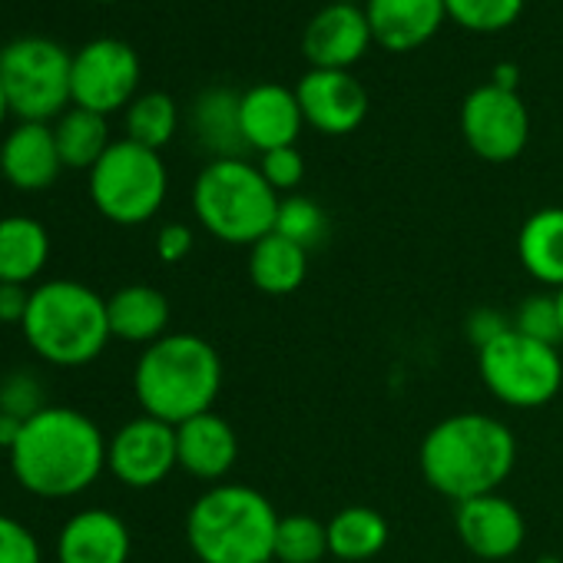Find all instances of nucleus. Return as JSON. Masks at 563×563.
Wrapping results in <instances>:
<instances>
[{
	"mask_svg": "<svg viewBox=\"0 0 563 563\" xmlns=\"http://www.w3.org/2000/svg\"><path fill=\"white\" fill-rule=\"evenodd\" d=\"M31 292L27 286H14V282H0V325H24L27 309H31Z\"/></svg>",
	"mask_w": 563,
	"mask_h": 563,
	"instance_id": "obj_37",
	"label": "nucleus"
},
{
	"mask_svg": "<svg viewBox=\"0 0 563 563\" xmlns=\"http://www.w3.org/2000/svg\"><path fill=\"white\" fill-rule=\"evenodd\" d=\"M268 563H275V560H268Z\"/></svg>",
	"mask_w": 563,
	"mask_h": 563,
	"instance_id": "obj_45",
	"label": "nucleus"
},
{
	"mask_svg": "<svg viewBox=\"0 0 563 563\" xmlns=\"http://www.w3.org/2000/svg\"><path fill=\"white\" fill-rule=\"evenodd\" d=\"M100 4H117V0H100Z\"/></svg>",
	"mask_w": 563,
	"mask_h": 563,
	"instance_id": "obj_44",
	"label": "nucleus"
},
{
	"mask_svg": "<svg viewBox=\"0 0 563 563\" xmlns=\"http://www.w3.org/2000/svg\"><path fill=\"white\" fill-rule=\"evenodd\" d=\"M239 100H242L239 90L209 87L199 93L192 107L196 140L212 153V159H235L249 150L242 136V123H239Z\"/></svg>",
	"mask_w": 563,
	"mask_h": 563,
	"instance_id": "obj_24",
	"label": "nucleus"
},
{
	"mask_svg": "<svg viewBox=\"0 0 563 563\" xmlns=\"http://www.w3.org/2000/svg\"><path fill=\"white\" fill-rule=\"evenodd\" d=\"M517 258L540 286L563 289V209L547 206L523 219L517 235Z\"/></svg>",
	"mask_w": 563,
	"mask_h": 563,
	"instance_id": "obj_22",
	"label": "nucleus"
},
{
	"mask_svg": "<svg viewBox=\"0 0 563 563\" xmlns=\"http://www.w3.org/2000/svg\"><path fill=\"white\" fill-rule=\"evenodd\" d=\"M507 329H510V322H507L500 312H494V309H477V312H471V319H467V339H471L474 349H484L487 342H494V339L504 335Z\"/></svg>",
	"mask_w": 563,
	"mask_h": 563,
	"instance_id": "obj_38",
	"label": "nucleus"
},
{
	"mask_svg": "<svg viewBox=\"0 0 563 563\" xmlns=\"http://www.w3.org/2000/svg\"><path fill=\"white\" fill-rule=\"evenodd\" d=\"M192 229L189 225H183V222H166L163 229H159V235H156V255L163 258V262H169V265H176V262H183L189 252H192Z\"/></svg>",
	"mask_w": 563,
	"mask_h": 563,
	"instance_id": "obj_36",
	"label": "nucleus"
},
{
	"mask_svg": "<svg viewBox=\"0 0 563 563\" xmlns=\"http://www.w3.org/2000/svg\"><path fill=\"white\" fill-rule=\"evenodd\" d=\"M110 332L130 345H153L169 335V299L153 286H123L107 299Z\"/></svg>",
	"mask_w": 563,
	"mask_h": 563,
	"instance_id": "obj_21",
	"label": "nucleus"
},
{
	"mask_svg": "<svg viewBox=\"0 0 563 563\" xmlns=\"http://www.w3.org/2000/svg\"><path fill=\"white\" fill-rule=\"evenodd\" d=\"M461 133L474 156L487 163H510L527 150L530 110L517 90L481 84L461 103Z\"/></svg>",
	"mask_w": 563,
	"mask_h": 563,
	"instance_id": "obj_11",
	"label": "nucleus"
},
{
	"mask_svg": "<svg viewBox=\"0 0 563 563\" xmlns=\"http://www.w3.org/2000/svg\"><path fill=\"white\" fill-rule=\"evenodd\" d=\"M130 550V527L103 507L74 514L57 537V563H126Z\"/></svg>",
	"mask_w": 563,
	"mask_h": 563,
	"instance_id": "obj_19",
	"label": "nucleus"
},
{
	"mask_svg": "<svg viewBox=\"0 0 563 563\" xmlns=\"http://www.w3.org/2000/svg\"><path fill=\"white\" fill-rule=\"evenodd\" d=\"M64 169L51 123H18L0 143V176L21 192H41Z\"/></svg>",
	"mask_w": 563,
	"mask_h": 563,
	"instance_id": "obj_17",
	"label": "nucleus"
},
{
	"mask_svg": "<svg viewBox=\"0 0 563 563\" xmlns=\"http://www.w3.org/2000/svg\"><path fill=\"white\" fill-rule=\"evenodd\" d=\"M47 408L44 385L31 372H14L0 382V415H11L18 421H31Z\"/></svg>",
	"mask_w": 563,
	"mask_h": 563,
	"instance_id": "obj_33",
	"label": "nucleus"
},
{
	"mask_svg": "<svg viewBox=\"0 0 563 563\" xmlns=\"http://www.w3.org/2000/svg\"><path fill=\"white\" fill-rule=\"evenodd\" d=\"M74 54L41 34L18 37L0 51V84H4L11 113L21 123L60 120L70 107Z\"/></svg>",
	"mask_w": 563,
	"mask_h": 563,
	"instance_id": "obj_7",
	"label": "nucleus"
},
{
	"mask_svg": "<svg viewBox=\"0 0 563 563\" xmlns=\"http://www.w3.org/2000/svg\"><path fill=\"white\" fill-rule=\"evenodd\" d=\"M365 14L375 44L391 54L424 47L448 21L444 0H365Z\"/></svg>",
	"mask_w": 563,
	"mask_h": 563,
	"instance_id": "obj_20",
	"label": "nucleus"
},
{
	"mask_svg": "<svg viewBox=\"0 0 563 563\" xmlns=\"http://www.w3.org/2000/svg\"><path fill=\"white\" fill-rule=\"evenodd\" d=\"M176 454L186 474L209 484H222V477L239 461V434L222 415L206 411L176 424Z\"/></svg>",
	"mask_w": 563,
	"mask_h": 563,
	"instance_id": "obj_18",
	"label": "nucleus"
},
{
	"mask_svg": "<svg viewBox=\"0 0 563 563\" xmlns=\"http://www.w3.org/2000/svg\"><path fill=\"white\" fill-rule=\"evenodd\" d=\"M342 4H365V0H342Z\"/></svg>",
	"mask_w": 563,
	"mask_h": 563,
	"instance_id": "obj_43",
	"label": "nucleus"
},
{
	"mask_svg": "<svg viewBox=\"0 0 563 563\" xmlns=\"http://www.w3.org/2000/svg\"><path fill=\"white\" fill-rule=\"evenodd\" d=\"M258 173L265 176V183L282 196V192H292L302 186L306 179V159L296 146H282V150H268L258 156Z\"/></svg>",
	"mask_w": 563,
	"mask_h": 563,
	"instance_id": "obj_34",
	"label": "nucleus"
},
{
	"mask_svg": "<svg viewBox=\"0 0 563 563\" xmlns=\"http://www.w3.org/2000/svg\"><path fill=\"white\" fill-rule=\"evenodd\" d=\"M41 540L18 517L0 514V563H41Z\"/></svg>",
	"mask_w": 563,
	"mask_h": 563,
	"instance_id": "obj_35",
	"label": "nucleus"
},
{
	"mask_svg": "<svg viewBox=\"0 0 563 563\" xmlns=\"http://www.w3.org/2000/svg\"><path fill=\"white\" fill-rule=\"evenodd\" d=\"M239 123H242L245 146L262 156L268 150L296 146L299 133L306 126V117H302V107H299V97L292 87L255 84V87L242 90Z\"/></svg>",
	"mask_w": 563,
	"mask_h": 563,
	"instance_id": "obj_16",
	"label": "nucleus"
},
{
	"mask_svg": "<svg viewBox=\"0 0 563 563\" xmlns=\"http://www.w3.org/2000/svg\"><path fill=\"white\" fill-rule=\"evenodd\" d=\"M222 388L219 352L189 332L163 335L146 345L133 368V391L143 415L166 424H183L196 415L212 411Z\"/></svg>",
	"mask_w": 563,
	"mask_h": 563,
	"instance_id": "obj_3",
	"label": "nucleus"
},
{
	"mask_svg": "<svg viewBox=\"0 0 563 563\" xmlns=\"http://www.w3.org/2000/svg\"><path fill=\"white\" fill-rule=\"evenodd\" d=\"M54 136H57V150H60L64 166H70V169H87V173H90V169L103 159V153L113 146L107 117L90 113V110H80V107H70V110L54 123Z\"/></svg>",
	"mask_w": 563,
	"mask_h": 563,
	"instance_id": "obj_27",
	"label": "nucleus"
},
{
	"mask_svg": "<svg viewBox=\"0 0 563 563\" xmlns=\"http://www.w3.org/2000/svg\"><path fill=\"white\" fill-rule=\"evenodd\" d=\"M107 444L110 441L93 418L77 408L47 405L24 424L8 457L24 490L47 500H67L100 481L107 471Z\"/></svg>",
	"mask_w": 563,
	"mask_h": 563,
	"instance_id": "obj_1",
	"label": "nucleus"
},
{
	"mask_svg": "<svg viewBox=\"0 0 563 563\" xmlns=\"http://www.w3.org/2000/svg\"><path fill=\"white\" fill-rule=\"evenodd\" d=\"M517 80H520V74H517L514 64H497V67H494V80H490V84L507 87V90H517Z\"/></svg>",
	"mask_w": 563,
	"mask_h": 563,
	"instance_id": "obj_40",
	"label": "nucleus"
},
{
	"mask_svg": "<svg viewBox=\"0 0 563 563\" xmlns=\"http://www.w3.org/2000/svg\"><path fill=\"white\" fill-rule=\"evenodd\" d=\"M21 431H24V421H18V418H11V415H0V448L11 451V448L18 444Z\"/></svg>",
	"mask_w": 563,
	"mask_h": 563,
	"instance_id": "obj_39",
	"label": "nucleus"
},
{
	"mask_svg": "<svg viewBox=\"0 0 563 563\" xmlns=\"http://www.w3.org/2000/svg\"><path fill=\"white\" fill-rule=\"evenodd\" d=\"M11 117V103H8V93H4V84H0V126Z\"/></svg>",
	"mask_w": 563,
	"mask_h": 563,
	"instance_id": "obj_41",
	"label": "nucleus"
},
{
	"mask_svg": "<svg viewBox=\"0 0 563 563\" xmlns=\"http://www.w3.org/2000/svg\"><path fill=\"white\" fill-rule=\"evenodd\" d=\"M454 530L461 543L481 560H507L527 540L520 507L497 490L454 504Z\"/></svg>",
	"mask_w": 563,
	"mask_h": 563,
	"instance_id": "obj_15",
	"label": "nucleus"
},
{
	"mask_svg": "<svg viewBox=\"0 0 563 563\" xmlns=\"http://www.w3.org/2000/svg\"><path fill=\"white\" fill-rule=\"evenodd\" d=\"M510 325L517 332L537 339V342H547V345H560L563 342L556 296H530V299H523Z\"/></svg>",
	"mask_w": 563,
	"mask_h": 563,
	"instance_id": "obj_32",
	"label": "nucleus"
},
{
	"mask_svg": "<svg viewBox=\"0 0 563 563\" xmlns=\"http://www.w3.org/2000/svg\"><path fill=\"white\" fill-rule=\"evenodd\" d=\"M176 467V428L159 418L140 415L126 421L107 444V471L133 490L163 484Z\"/></svg>",
	"mask_w": 563,
	"mask_h": 563,
	"instance_id": "obj_12",
	"label": "nucleus"
},
{
	"mask_svg": "<svg viewBox=\"0 0 563 563\" xmlns=\"http://www.w3.org/2000/svg\"><path fill=\"white\" fill-rule=\"evenodd\" d=\"M484 388L507 408H543L563 388V358L556 345L537 342L514 325L477 349Z\"/></svg>",
	"mask_w": 563,
	"mask_h": 563,
	"instance_id": "obj_9",
	"label": "nucleus"
},
{
	"mask_svg": "<svg viewBox=\"0 0 563 563\" xmlns=\"http://www.w3.org/2000/svg\"><path fill=\"white\" fill-rule=\"evenodd\" d=\"M388 543V520L365 504H349L329 520V556L345 563H365Z\"/></svg>",
	"mask_w": 563,
	"mask_h": 563,
	"instance_id": "obj_26",
	"label": "nucleus"
},
{
	"mask_svg": "<svg viewBox=\"0 0 563 563\" xmlns=\"http://www.w3.org/2000/svg\"><path fill=\"white\" fill-rule=\"evenodd\" d=\"M282 196L265 183L255 163L209 159L192 183V212L199 225L225 245H255L275 229Z\"/></svg>",
	"mask_w": 563,
	"mask_h": 563,
	"instance_id": "obj_6",
	"label": "nucleus"
},
{
	"mask_svg": "<svg viewBox=\"0 0 563 563\" xmlns=\"http://www.w3.org/2000/svg\"><path fill=\"white\" fill-rule=\"evenodd\" d=\"M51 258V232L34 216L0 219V282L27 286Z\"/></svg>",
	"mask_w": 563,
	"mask_h": 563,
	"instance_id": "obj_25",
	"label": "nucleus"
},
{
	"mask_svg": "<svg viewBox=\"0 0 563 563\" xmlns=\"http://www.w3.org/2000/svg\"><path fill=\"white\" fill-rule=\"evenodd\" d=\"M140 57L120 37H97L74 54L70 97L74 107L110 117L126 110L140 93Z\"/></svg>",
	"mask_w": 563,
	"mask_h": 563,
	"instance_id": "obj_10",
	"label": "nucleus"
},
{
	"mask_svg": "<svg viewBox=\"0 0 563 563\" xmlns=\"http://www.w3.org/2000/svg\"><path fill=\"white\" fill-rule=\"evenodd\" d=\"M556 306H560V329H563V289L556 292Z\"/></svg>",
	"mask_w": 563,
	"mask_h": 563,
	"instance_id": "obj_42",
	"label": "nucleus"
},
{
	"mask_svg": "<svg viewBox=\"0 0 563 563\" xmlns=\"http://www.w3.org/2000/svg\"><path fill=\"white\" fill-rule=\"evenodd\" d=\"M329 556V523L312 514L278 517L272 560L275 563H322Z\"/></svg>",
	"mask_w": 563,
	"mask_h": 563,
	"instance_id": "obj_29",
	"label": "nucleus"
},
{
	"mask_svg": "<svg viewBox=\"0 0 563 563\" xmlns=\"http://www.w3.org/2000/svg\"><path fill=\"white\" fill-rule=\"evenodd\" d=\"M176 126H179V107L163 90L140 93L126 107V140H133L146 150L159 153L176 136Z\"/></svg>",
	"mask_w": 563,
	"mask_h": 563,
	"instance_id": "obj_28",
	"label": "nucleus"
},
{
	"mask_svg": "<svg viewBox=\"0 0 563 563\" xmlns=\"http://www.w3.org/2000/svg\"><path fill=\"white\" fill-rule=\"evenodd\" d=\"M309 275V249L296 245L292 239L268 232L255 245H249V278L262 296H292L302 289Z\"/></svg>",
	"mask_w": 563,
	"mask_h": 563,
	"instance_id": "obj_23",
	"label": "nucleus"
},
{
	"mask_svg": "<svg viewBox=\"0 0 563 563\" xmlns=\"http://www.w3.org/2000/svg\"><path fill=\"white\" fill-rule=\"evenodd\" d=\"M375 44L372 24L362 4L329 0L302 31V54L312 70H352Z\"/></svg>",
	"mask_w": 563,
	"mask_h": 563,
	"instance_id": "obj_13",
	"label": "nucleus"
},
{
	"mask_svg": "<svg viewBox=\"0 0 563 563\" xmlns=\"http://www.w3.org/2000/svg\"><path fill=\"white\" fill-rule=\"evenodd\" d=\"M448 18L474 34H497L517 24L523 0H444Z\"/></svg>",
	"mask_w": 563,
	"mask_h": 563,
	"instance_id": "obj_31",
	"label": "nucleus"
},
{
	"mask_svg": "<svg viewBox=\"0 0 563 563\" xmlns=\"http://www.w3.org/2000/svg\"><path fill=\"white\" fill-rule=\"evenodd\" d=\"M169 189L166 163L156 150H146L133 140H113L103 159L90 169V199L97 212L117 225L150 222Z\"/></svg>",
	"mask_w": 563,
	"mask_h": 563,
	"instance_id": "obj_8",
	"label": "nucleus"
},
{
	"mask_svg": "<svg viewBox=\"0 0 563 563\" xmlns=\"http://www.w3.org/2000/svg\"><path fill=\"white\" fill-rule=\"evenodd\" d=\"M272 232L286 235L296 245L312 252L316 245H322L329 239V216H325V209L316 199L296 192V196H286V199L278 202V216H275V229Z\"/></svg>",
	"mask_w": 563,
	"mask_h": 563,
	"instance_id": "obj_30",
	"label": "nucleus"
},
{
	"mask_svg": "<svg viewBox=\"0 0 563 563\" xmlns=\"http://www.w3.org/2000/svg\"><path fill=\"white\" fill-rule=\"evenodd\" d=\"M27 345L57 368H84L97 362L113 339L107 299L74 278H51L31 292L24 319Z\"/></svg>",
	"mask_w": 563,
	"mask_h": 563,
	"instance_id": "obj_5",
	"label": "nucleus"
},
{
	"mask_svg": "<svg viewBox=\"0 0 563 563\" xmlns=\"http://www.w3.org/2000/svg\"><path fill=\"white\" fill-rule=\"evenodd\" d=\"M306 126L325 136H349L368 117V90L349 70H309L296 84Z\"/></svg>",
	"mask_w": 563,
	"mask_h": 563,
	"instance_id": "obj_14",
	"label": "nucleus"
},
{
	"mask_svg": "<svg viewBox=\"0 0 563 563\" xmlns=\"http://www.w3.org/2000/svg\"><path fill=\"white\" fill-rule=\"evenodd\" d=\"M421 477L441 497L464 504L500 490L517 464V438L510 428L481 411H461L438 421L418 451Z\"/></svg>",
	"mask_w": 563,
	"mask_h": 563,
	"instance_id": "obj_2",
	"label": "nucleus"
},
{
	"mask_svg": "<svg viewBox=\"0 0 563 563\" xmlns=\"http://www.w3.org/2000/svg\"><path fill=\"white\" fill-rule=\"evenodd\" d=\"M275 530L278 510L245 484H212L186 514V543L199 563H268Z\"/></svg>",
	"mask_w": 563,
	"mask_h": 563,
	"instance_id": "obj_4",
	"label": "nucleus"
}]
</instances>
